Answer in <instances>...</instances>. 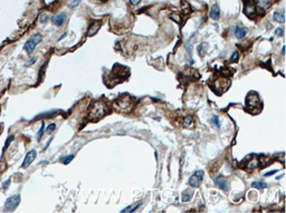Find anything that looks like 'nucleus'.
Instances as JSON below:
<instances>
[{"label":"nucleus","instance_id":"nucleus-31","mask_svg":"<svg viewBox=\"0 0 286 213\" xmlns=\"http://www.w3.org/2000/svg\"><path fill=\"white\" fill-rule=\"evenodd\" d=\"M10 182H11V180H10V179L7 180V181H6V182L4 183V189H7V188H8L9 185H10Z\"/></svg>","mask_w":286,"mask_h":213},{"label":"nucleus","instance_id":"nucleus-5","mask_svg":"<svg viewBox=\"0 0 286 213\" xmlns=\"http://www.w3.org/2000/svg\"><path fill=\"white\" fill-rule=\"evenodd\" d=\"M40 41H42V36L38 34L35 35L34 37H31L29 40H27V43H26L25 46H24V49H25L28 54H31V53L34 51L35 48H36V46H37Z\"/></svg>","mask_w":286,"mask_h":213},{"label":"nucleus","instance_id":"nucleus-29","mask_svg":"<svg viewBox=\"0 0 286 213\" xmlns=\"http://www.w3.org/2000/svg\"><path fill=\"white\" fill-rule=\"evenodd\" d=\"M48 19V16L47 15H45V13H43L42 16H40V22H46Z\"/></svg>","mask_w":286,"mask_h":213},{"label":"nucleus","instance_id":"nucleus-14","mask_svg":"<svg viewBox=\"0 0 286 213\" xmlns=\"http://www.w3.org/2000/svg\"><path fill=\"white\" fill-rule=\"evenodd\" d=\"M209 16L212 20H215V21L219 20V18H220V9H219V7H218L217 4H214V6L211 7Z\"/></svg>","mask_w":286,"mask_h":213},{"label":"nucleus","instance_id":"nucleus-32","mask_svg":"<svg viewBox=\"0 0 286 213\" xmlns=\"http://www.w3.org/2000/svg\"><path fill=\"white\" fill-rule=\"evenodd\" d=\"M277 171L276 170H274V171H272V172H267V173H265V176H270V175H273V174H275Z\"/></svg>","mask_w":286,"mask_h":213},{"label":"nucleus","instance_id":"nucleus-1","mask_svg":"<svg viewBox=\"0 0 286 213\" xmlns=\"http://www.w3.org/2000/svg\"><path fill=\"white\" fill-rule=\"evenodd\" d=\"M107 113V108L106 105L102 102V101H97V102H94L90 107V111H88V115H90L91 119L95 122L97 119L102 118L104 116L106 115Z\"/></svg>","mask_w":286,"mask_h":213},{"label":"nucleus","instance_id":"nucleus-3","mask_svg":"<svg viewBox=\"0 0 286 213\" xmlns=\"http://www.w3.org/2000/svg\"><path fill=\"white\" fill-rule=\"evenodd\" d=\"M19 203H20V195H19V194L10 196L8 200L6 201V203H4V211L13 212V211H15V210L17 209Z\"/></svg>","mask_w":286,"mask_h":213},{"label":"nucleus","instance_id":"nucleus-13","mask_svg":"<svg viewBox=\"0 0 286 213\" xmlns=\"http://www.w3.org/2000/svg\"><path fill=\"white\" fill-rule=\"evenodd\" d=\"M215 183H216V185H217L218 188L221 189V190H225V191H227L228 188H229V183H228V181H227L225 178H222V176L217 178L216 181H215Z\"/></svg>","mask_w":286,"mask_h":213},{"label":"nucleus","instance_id":"nucleus-18","mask_svg":"<svg viewBox=\"0 0 286 213\" xmlns=\"http://www.w3.org/2000/svg\"><path fill=\"white\" fill-rule=\"evenodd\" d=\"M192 195H193V191L192 190H186L182 193V199L181 200H182V202H188V201H190Z\"/></svg>","mask_w":286,"mask_h":213},{"label":"nucleus","instance_id":"nucleus-33","mask_svg":"<svg viewBox=\"0 0 286 213\" xmlns=\"http://www.w3.org/2000/svg\"><path fill=\"white\" fill-rule=\"evenodd\" d=\"M140 1H141V0H130V2H131L132 4H134V6L140 4Z\"/></svg>","mask_w":286,"mask_h":213},{"label":"nucleus","instance_id":"nucleus-35","mask_svg":"<svg viewBox=\"0 0 286 213\" xmlns=\"http://www.w3.org/2000/svg\"><path fill=\"white\" fill-rule=\"evenodd\" d=\"M66 35H67V33H64V34L62 35V36H60L59 38H58V40H62V39L64 38V37H65V36H66Z\"/></svg>","mask_w":286,"mask_h":213},{"label":"nucleus","instance_id":"nucleus-26","mask_svg":"<svg viewBox=\"0 0 286 213\" xmlns=\"http://www.w3.org/2000/svg\"><path fill=\"white\" fill-rule=\"evenodd\" d=\"M55 128H56V124L55 123H51L49 126H48L47 128H46V132L47 133H51L53 131H55Z\"/></svg>","mask_w":286,"mask_h":213},{"label":"nucleus","instance_id":"nucleus-22","mask_svg":"<svg viewBox=\"0 0 286 213\" xmlns=\"http://www.w3.org/2000/svg\"><path fill=\"white\" fill-rule=\"evenodd\" d=\"M44 131H45V122L42 123L40 129H39L38 135H37V141H40V140H42V137H43V135H44Z\"/></svg>","mask_w":286,"mask_h":213},{"label":"nucleus","instance_id":"nucleus-36","mask_svg":"<svg viewBox=\"0 0 286 213\" xmlns=\"http://www.w3.org/2000/svg\"><path fill=\"white\" fill-rule=\"evenodd\" d=\"M102 1H105V0H102Z\"/></svg>","mask_w":286,"mask_h":213},{"label":"nucleus","instance_id":"nucleus-8","mask_svg":"<svg viewBox=\"0 0 286 213\" xmlns=\"http://www.w3.org/2000/svg\"><path fill=\"white\" fill-rule=\"evenodd\" d=\"M36 155H37V152H36L35 149H31L30 152H28L27 155H26L25 160H24V163H22V167H24V169L28 167L31 163L34 162V160L36 158Z\"/></svg>","mask_w":286,"mask_h":213},{"label":"nucleus","instance_id":"nucleus-23","mask_svg":"<svg viewBox=\"0 0 286 213\" xmlns=\"http://www.w3.org/2000/svg\"><path fill=\"white\" fill-rule=\"evenodd\" d=\"M73 158H74V156H73V155H68V156L62 158H60V161H62V162H64L65 164H68V163L71 162V161H72Z\"/></svg>","mask_w":286,"mask_h":213},{"label":"nucleus","instance_id":"nucleus-4","mask_svg":"<svg viewBox=\"0 0 286 213\" xmlns=\"http://www.w3.org/2000/svg\"><path fill=\"white\" fill-rule=\"evenodd\" d=\"M259 104H261V98L258 96L257 93L255 92H252L247 95L246 97V105H247L248 108H258L259 107Z\"/></svg>","mask_w":286,"mask_h":213},{"label":"nucleus","instance_id":"nucleus-6","mask_svg":"<svg viewBox=\"0 0 286 213\" xmlns=\"http://www.w3.org/2000/svg\"><path fill=\"white\" fill-rule=\"evenodd\" d=\"M202 179H204V171H197L195 174L190 176L189 185L192 188H198L202 182Z\"/></svg>","mask_w":286,"mask_h":213},{"label":"nucleus","instance_id":"nucleus-17","mask_svg":"<svg viewBox=\"0 0 286 213\" xmlns=\"http://www.w3.org/2000/svg\"><path fill=\"white\" fill-rule=\"evenodd\" d=\"M182 125L187 128H192L193 127V125H195V124H193V118H192L191 116L184 117L183 121H182Z\"/></svg>","mask_w":286,"mask_h":213},{"label":"nucleus","instance_id":"nucleus-2","mask_svg":"<svg viewBox=\"0 0 286 213\" xmlns=\"http://www.w3.org/2000/svg\"><path fill=\"white\" fill-rule=\"evenodd\" d=\"M115 105L117 106L120 111L128 112L133 106V98L131 96H129V95H121L115 101Z\"/></svg>","mask_w":286,"mask_h":213},{"label":"nucleus","instance_id":"nucleus-20","mask_svg":"<svg viewBox=\"0 0 286 213\" xmlns=\"http://www.w3.org/2000/svg\"><path fill=\"white\" fill-rule=\"evenodd\" d=\"M252 186L254 189H258V190H263V189L267 188V183H265L263 181H257V182H253Z\"/></svg>","mask_w":286,"mask_h":213},{"label":"nucleus","instance_id":"nucleus-16","mask_svg":"<svg viewBox=\"0 0 286 213\" xmlns=\"http://www.w3.org/2000/svg\"><path fill=\"white\" fill-rule=\"evenodd\" d=\"M246 33H247V30H246V28H244V27H236V29H235V35H236V37L237 38H239V39H241V38H244L245 36H246Z\"/></svg>","mask_w":286,"mask_h":213},{"label":"nucleus","instance_id":"nucleus-15","mask_svg":"<svg viewBox=\"0 0 286 213\" xmlns=\"http://www.w3.org/2000/svg\"><path fill=\"white\" fill-rule=\"evenodd\" d=\"M270 4H272L270 0H256L255 6L261 10H266L270 7Z\"/></svg>","mask_w":286,"mask_h":213},{"label":"nucleus","instance_id":"nucleus-21","mask_svg":"<svg viewBox=\"0 0 286 213\" xmlns=\"http://www.w3.org/2000/svg\"><path fill=\"white\" fill-rule=\"evenodd\" d=\"M140 205H141V203H137V205H130L129 208L122 210V212H134V211H135V210H137V208L140 206Z\"/></svg>","mask_w":286,"mask_h":213},{"label":"nucleus","instance_id":"nucleus-10","mask_svg":"<svg viewBox=\"0 0 286 213\" xmlns=\"http://www.w3.org/2000/svg\"><path fill=\"white\" fill-rule=\"evenodd\" d=\"M230 85V81L228 79H225V78H220L216 81V89L217 90H221V92H225V90L229 87Z\"/></svg>","mask_w":286,"mask_h":213},{"label":"nucleus","instance_id":"nucleus-11","mask_svg":"<svg viewBox=\"0 0 286 213\" xmlns=\"http://www.w3.org/2000/svg\"><path fill=\"white\" fill-rule=\"evenodd\" d=\"M101 26H102V21H101V20H100V21H95L94 24H92L91 27L88 28L87 36H88V37H93L94 35L97 34L100 28H101Z\"/></svg>","mask_w":286,"mask_h":213},{"label":"nucleus","instance_id":"nucleus-9","mask_svg":"<svg viewBox=\"0 0 286 213\" xmlns=\"http://www.w3.org/2000/svg\"><path fill=\"white\" fill-rule=\"evenodd\" d=\"M258 165H259V158H258V156H256V155H253L252 158H250V160H249L248 162H246L245 169H247V170H254V169L258 167Z\"/></svg>","mask_w":286,"mask_h":213},{"label":"nucleus","instance_id":"nucleus-30","mask_svg":"<svg viewBox=\"0 0 286 213\" xmlns=\"http://www.w3.org/2000/svg\"><path fill=\"white\" fill-rule=\"evenodd\" d=\"M13 136H10L9 138H7V141H6V145H4V149H7V146H8V145L11 143V141H13Z\"/></svg>","mask_w":286,"mask_h":213},{"label":"nucleus","instance_id":"nucleus-28","mask_svg":"<svg viewBox=\"0 0 286 213\" xmlns=\"http://www.w3.org/2000/svg\"><path fill=\"white\" fill-rule=\"evenodd\" d=\"M275 34L277 35V36H281V37H282L283 34H284V30H283V28H277V29L275 30Z\"/></svg>","mask_w":286,"mask_h":213},{"label":"nucleus","instance_id":"nucleus-24","mask_svg":"<svg viewBox=\"0 0 286 213\" xmlns=\"http://www.w3.org/2000/svg\"><path fill=\"white\" fill-rule=\"evenodd\" d=\"M238 58H239V53L237 50L233 54V56H231V58H230V61L231 63H236L237 60H238Z\"/></svg>","mask_w":286,"mask_h":213},{"label":"nucleus","instance_id":"nucleus-19","mask_svg":"<svg viewBox=\"0 0 286 213\" xmlns=\"http://www.w3.org/2000/svg\"><path fill=\"white\" fill-rule=\"evenodd\" d=\"M274 20H276L277 22H283L285 21V17H284V13L283 11H276L274 13Z\"/></svg>","mask_w":286,"mask_h":213},{"label":"nucleus","instance_id":"nucleus-12","mask_svg":"<svg viewBox=\"0 0 286 213\" xmlns=\"http://www.w3.org/2000/svg\"><path fill=\"white\" fill-rule=\"evenodd\" d=\"M66 13H58V15H56V16H54L53 17V24L56 26H63L65 24V21H66Z\"/></svg>","mask_w":286,"mask_h":213},{"label":"nucleus","instance_id":"nucleus-25","mask_svg":"<svg viewBox=\"0 0 286 213\" xmlns=\"http://www.w3.org/2000/svg\"><path fill=\"white\" fill-rule=\"evenodd\" d=\"M212 123L217 126V127H220V122H219V117L218 116H212Z\"/></svg>","mask_w":286,"mask_h":213},{"label":"nucleus","instance_id":"nucleus-27","mask_svg":"<svg viewBox=\"0 0 286 213\" xmlns=\"http://www.w3.org/2000/svg\"><path fill=\"white\" fill-rule=\"evenodd\" d=\"M79 1L81 0H71V2H68V6L69 7H76V6H78Z\"/></svg>","mask_w":286,"mask_h":213},{"label":"nucleus","instance_id":"nucleus-34","mask_svg":"<svg viewBox=\"0 0 286 213\" xmlns=\"http://www.w3.org/2000/svg\"><path fill=\"white\" fill-rule=\"evenodd\" d=\"M34 61H36V58H33V59L30 60V61H28V63H27L26 65H31L33 63H34Z\"/></svg>","mask_w":286,"mask_h":213},{"label":"nucleus","instance_id":"nucleus-7","mask_svg":"<svg viewBox=\"0 0 286 213\" xmlns=\"http://www.w3.org/2000/svg\"><path fill=\"white\" fill-rule=\"evenodd\" d=\"M244 13L249 18L255 17V15H256V6H255V4H253L250 1H247L245 4V7H244Z\"/></svg>","mask_w":286,"mask_h":213}]
</instances>
